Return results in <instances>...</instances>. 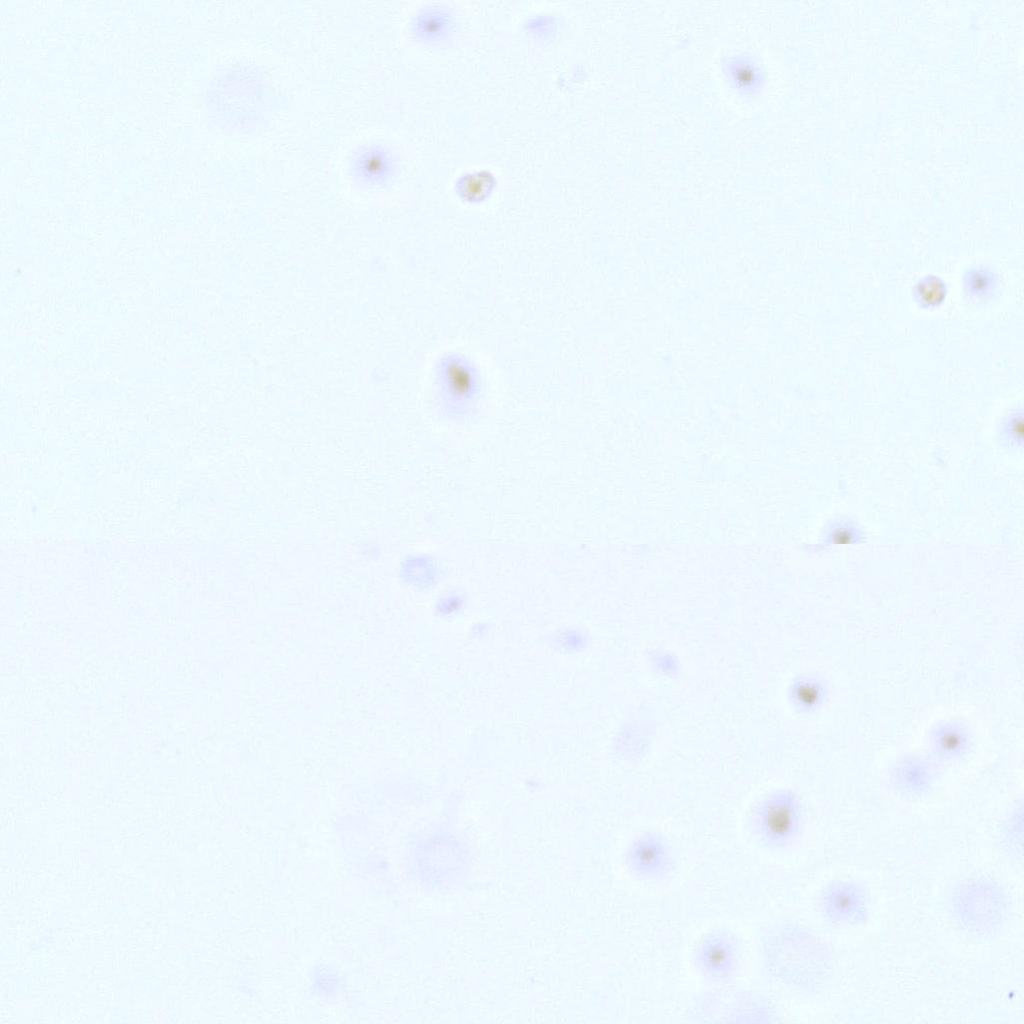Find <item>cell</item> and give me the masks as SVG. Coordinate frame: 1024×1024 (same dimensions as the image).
Returning a JSON list of instances; mask_svg holds the SVG:
<instances>
[{"label": "cell", "instance_id": "cell-2", "mask_svg": "<svg viewBox=\"0 0 1024 1024\" xmlns=\"http://www.w3.org/2000/svg\"><path fill=\"white\" fill-rule=\"evenodd\" d=\"M432 384L439 405L451 414H464L480 400L484 379L477 363L467 354L447 352L434 366Z\"/></svg>", "mask_w": 1024, "mask_h": 1024}, {"label": "cell", "instance_id": "cell-13", "mask_svg": "<svg viewBox=\"0 0 1024 1024\" xmlns=\"http://www.w3.org/2000/svg\"><path fill=\"white\" fill-rule=\"evenodd\" d=\"M963 296L970 304L986 305L996 298L1000 278L994 268L987 264L970 266L962 277Z\"/></svg>", "mask_w": 1024, "mask_h": 1024}, {"label": "cell", "instance_id": "cell-7", "mask_svg": "<svg viewBox=\"0 0 1024 1024\" xmlns=\"http://www.w3.org/2000/svg\"><path fill=\"white\" fill-rule=\"evenodd\" d=\"M630 869L644 879H661L673 868L674 857L668 842L659 834L638 837L627 854Z\"/></svg>", "mask_w": 1024, "mask_h": 1024}, {"label": "cell", "instance_id": "cell-8", "mask_svg": "<svg viewBox=\"0 0 1024 1024\" xmlns=\"http://www.w3.org/2000/svg\"><path fill=\"white\" fill-rule=\"evenodd\" d=\"M349 166L358 182L369 186H381L394 176L397 160L387 145L371 142L361 145L353 152Z\"/></svg>", "mask_w": 1024, "mask_h": 1024}, {"label": "cell", "instance_id": "cell-6", "mask_svg": "<svg viewBox=\"0 0 1024 1024\" xmlns=\"http://www.w3.org/2000/svg\"><path fill=\"white\" fill-rule=\"evenodd\" d=\"M825 917L834 923L857 925L868 914V904L863 890L855 883L836 881L829 884L820 898Z\"/></svg>", "mask_w": 1024, "mask_h": 1024}, {"label": "cell", "instance_id": "cell-10", "mask_svg": "<svg viewBox=\"0 0 1024 1024\" xmlns=\"http://www.w3.org/2000/svg\"><path fill=\"white\" fill-rule=\"evenodd\" d=\"M928 743L934 760L944 763L958 762L969 754L972 735L962 722L947 720L931 729Z\"/></svg>", "mask_w": 1024, "mask_h": 1024}, {"label": "cell", "instance_id": "cell-5", "mask_svg": "<svg viewBox=\"0 0 1024 1024\" xmlns=\"http://www.w3.org/2000/svg\"><path fill=\"white\" fill-rule=\"evenodd\" d=\"M740 949L730 932L716 930L706 934L697 944L694 961L700 972L712 981H724L738 967Z\"/></svg>", "mask_w": 1024, "mask_h": 1024}, {"label": "cell", "instance_id": "cell-15", "mask_svg": "<svg viewBox=\"0 0 1024 1024\" xmlns=\"http://www.w3.org/2000/svg\"><path fill=\"white\" fill-rule=\"evenodd\" d=\"M863 541L864 533L859 524L850 517H839L826 527L821 545L827 548L842 544H858Z\"/></svg>", "mask_w": 1024, "mask_h": 1024}, {"label": "cell", "instance_id": "cell-3", "mask_svg": "<svg viewBox=\"0 0 1024 1024\" xmlns=\"http://www.w3.org/2000/svg\"><path fill=\"white\" fill-rule=\"evenodd\" d=\"M803 823L800 798L791 790H777L765 796L752 814V826L759 841L771 849H783L798 837Z\"/></svg>", "mask_w": 1024, "mask_h": 1024}, {"label": "cell", "instance_id": "cell-1", "mask_svg": "<svg viewBox=\"0 0 1024 1024\" xmlns=\"http://www.w3.org/2000/svg\"><path fill=\"white\" fill-rule=\"evenodd\" d=\"M764 947L769 970L782 982L808 987L823 979L824 952L816 939L802 929L785 927L774 931Z\"/></svg>", "mask_w": 1024, "mask_h": 1024}, {"label": "cell", "instance_id": "cell-11", "mask_svg": "<svg viewBox=\"0 0 1024 1024\" xmlns=\"http://www.w3.org/2000/svg\"><path fill=\"white\" fill-rule=\"evenodd\" d=\"M937 771L928 759L907 755L899 759L891 771L894 788L903 795L916 797L925 795L934 786Z\"/></svg>", "mask_w": 1024, "mask_h": 1024}, {"label": "cell", "instance_id": "cell-12", "mask_svg": "<svg viewBox=\"0 0 1024 1024\" xmlns=\"http://www.w3.org/2000/svg\"><path fill=\"white\" fill-rule=\"evenodd\" d=\"M789 701L794 710L804 716L817 713L828 697L824 680L812 673H804L793 679L788 690Z\"/></svg>", "mask_w": 1024, "mask_h": 1024}, {"label": "cell", "instance_id": "cell-14", "mask_svg": "<svg viewBox=\"0 0 1024 1024\" xmlns=\"http://www.w3.org/2000/svg\"><path fill=\"white\" fill-rule=\"evenodd\" d=\"M454 27V15L442 6L421 8L411 22L412 32L424 41H440L449 36Z\"/></svg>", "mask_w": 1024, "mask_h": 1024}, {"label": "cell", "instance_id": "cell-16", "mask_svg": "<svg viewBox=\"0 0 1024 1024\" xmlns=\"http://www.w3.org/2000/svg\"><path fill=\"white\" fill-rule=\"evenodd\" d=\"M946 283L938 276L927 275L920 279L914 286L913 297L919 306L937 307L946 297Z\"/></svg>", "mask_w": 1024, "mask_h": 1024}, {"label": "cell", "instance_id": "cell-17", "mask_svg": "<svg viewBox=\"0 0 1024 1024\" xmlns=\"http://www.w3.org/2000/svg\"><path fill=\"white\" fill-rule=\"evenodd\" d=\"M999 438L1009 451L1020 450L1023 443V409L1015 407L1001 420Z\"/></svg>", "mask_w": 1024, "mask_h": 1024}, {"label": "cell", "instance_id": "cell-4", "mask_svg": "<svg viewBox=\"0 0 1024 1024\" xmlns=\"http://www.w3.org/2000/svg\"><path fill=\"white\" fill-rule=\"evenodd\" d=\"M955 906L960 921L977 934H988L1000 927L1007 911L1005 896L986 881L963 887Z\"/></svg>", "mask_w": 1024, "mask_h": 1024}, {"label": "cell", "instance_id": "cell-9", "mask_svg": "<svg viewBox=\"0 0 1024 1024\" xmlns=\"http://www.w3.org/2000/svg\"><path fill=\"white\" fill-rule=\"evenodd\" d=\"M720 65L730 85L745 96L756 94L767 79L764 63L749 51L727 53L722 56Z\"/></svg>", "mask_w": 1024, "mask_h": 1024}]
</instances>
